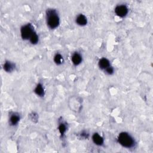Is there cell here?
Returning <instances> with one entry per match:
<instances>
[{"label": "cell", "instance_id": "obj_7", "mask_svg": "<svg viewBox=\"0 0 153 153\" xmlns=\"http://www.w3.org/2000/svg\"><path fill=\"white\" fill-rule=\"evenodd\" d=\"M98 66L101 70H103L104 71L108 68L111 66V64L109 60L108 59L105 57H102L99 60Z\"/></svg>", "mask_w": 153, "mask_h": 153}, {"label": "cell", "instance_id": "obj_3", "mask_svg": "<svg viewBox=\"0 0 153 153\" xmlns=\"http://www.w3.org/2000/svg\"><path fill=\"white\" fill-rule=\"evenodd\" d=\"M35 32L33 26L30 23L26 24L22 26L20 29L21 37L23 40H29Z\"/></svg>", "mask_w": 153, "mask_h": 153}, {"label": "cell", "instance_id": "obj_8", "mask_svg": "<svg viewBox=\"0 0 153 153\" xmlns=\"http://www.w3.org/2000/svg\"><path fill=\"white\" fill-rule=\"evenodd\" d=\"M76 23L80 26H84L87 24V19L86 16L82 14H78L75 19Z\"/></svg>", "mask_w": 153, "mask_h": 153}, {"label": "cell", "instance_id": "obj_13", "mask_svg": "<svg viewBox=\"0 0 153 153\" xmlns=\"http://www.w3.org/2000/svg\"><path fill=\"white\" fill-rule=\"evenodd\" d=\"M58 130L59 131L61 135V136H63L65 134V133L67 130V127L65 123H63V121L59 123V126H58Z\"/></svg>", "mask_w": 153, "mask_h": 153}, {"label": "cell", "instance_id": "obj_1", "mask_svg": "<svg viewBox=\"0 0 153 153\" xmlns=\"http://www.w3.org/2000/svg\"><path fill=\"white\" fill-rule=\"evenodd\" d=\"M45 17L47 26L50 29H54L59 26L60 17L56 10L53 8L47 9Z\"/></svg>", "mask_w": 153, "mask_h": 153}, {"label": "cell", "instance_id": "obj_2", "mask_svg": "<svg viewBox=\"0 0 153 153\" xmlns=\"http://www.w3.org/2000/svg\"><path fill=\"white\" fill-rule=\"evenodd\" d=\"M118 143L124 148H131L136 144V142L133 137L127 132L123 131L119 133L117 137Z\"/></svg>", "mask_w": 153, "mask_h": 153}, {"label": "cell", "instance_id": "obj_15", "mask_svg": "<svg viewBox=\"0 0 153 153\" xmlns=\"http://www.w3.org/2000/svg\"><path fill=\"white\" fill-rule=\"evenodd\" d=\"M104 72H105L106 74L111 75H112V74H114V69L113 68L112 66H109V68H108L106 69H105V70L104 71Z\"/></svg>", "mask_w": 153, "mask_h": 153}, {"label": "cell", "instance_id": "obj_12", "mask_svg": "<svg viewBox=\"0 0 153 153\" xmlns=\"http://www.w3.org/2000/svg\"><path fill=\"white\" fill-rule=\"evenodd\" d=\"M53 60H54V62L57 65H61L64 62L63 57L62 56V54L60 53H56L54 55V56L53 57Z\"/></svg>", "mask_w": 153, "mask_h": 153}, {"label": "cell", "instance_id": "obj_4", "mask_svg": "<svg viewBox=\"0 0 153 153\" xmlns=\"http://www.w3.org/2000/svg\"><path fill=\"white\" fill-rule=\"evenodd\" d=\"M114 11L117 16L123 18L127 15L128 13V8L124 4H120L115 7Z\"/></svg>", "mask_w": 153, "mask_h": 153}, {"label": "cell", "instance_id": "obj_5", "mask_svg": "<svg viewBox=\"0 0 153 153\" xmlns=\"http://www.w3.org/2000/svg\"><path fill=\"white\" fill-rule=\"evenodd\" d=\"M20 117L19 114L17 112H13L10 115L9 123L11 126H14L19 123V122L20 121Z\"/></svg>", "mask_w": 153, "mask_h": 153}, {"label": "cell", "instance_id": "obj_6", "mask_svg": "<svg viewBox=\"0 0 153 153\" xmlns=\"http://www.w3.org/2000/svg\"><path fill=\"white\" fill-rule=\"evenodd\" d=\"M71 61L75 66H78L81 63L82 61V57L81 54L78 52H75L71 56Z\"/></svg>", "mask_w": 153, "mask_h": 153}, {"label": "cell", "instance_id": "obj_11", "mask_svg": "<svg viewBox=\"0 0 153 153\" xmlns=\"http://www.w3.org/2000/svg\"><path fill=\"white\" fill-rule=\"evenodd\" d=\"M34 93L39 97H44L45 95V90L44 86L41 83H38L33 90Z\"/></svg>", "mask_w": 153, "mask_h": 153}, {"label": "cell", "instance_id": "obj_9", "mask_svg": "<svg viewBox=\"0 0 153 153\" xmlns=\"http://www.w3.org/2000/svg\"><path fill=\"white\" fill-rule=\"evenodd\" d=\"M92 140L93 143L97 146H102L104 143L103 138L97 133H94L92 135Z\"/></svg>", "mask_w": 153, "mask_h": 153}, {"label": "cell", "instance_id": "obj_14", "mask_svg": "<svg viewBox=\"0 0 153 153\" xmlns=\"http://www.w3.org/2000/svg\"><path fill=\"white\" fill-rule=\"evenodd\" d=\"M29 41L33 45H35V44H36L38 43L39 36H38V34L36 33V32H34V33L32 35V36L30 37V38L29 39Z\"/></svg>", "mask_w": 153, "mask_h": 153}, {"label": "cell", "instance_id": "obj_16", "mask_svg": "<svg viewBox=\"0 0 153 153\" xmlns=\"http://www.w3.org/2000/svg\"><path fill=\"white\" fill-rule=\"evenodd\" d=\"M80 136L84 139H87L89 137V134L86 131H82L80 134Z\"/></svg>", "mask_w": 153, "mask_h": 153}, {"label": "cell", "instance_id": "obj_10", "mask_svg": "<svg viewBox=\"0 0 153 153\" xmlns=\"http://www.w3.org/2000/svg\"><path fill=\"white\" fill-rule=\"evenodd\" d=\"M15 68H16L15 64L13 62L9 60L5 61L3 65L4 70L7 72H11L14 70Z\"/></svg>", "mask_w": 153, "mask_h": 153}]
</instances>
